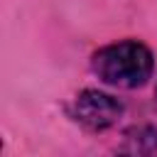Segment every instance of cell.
<instances>
[{
	"label": "cell",
	"instance_id": "cell-1",
	"mask_svg": "<svg viewBox=\"0 0 157 157\" xmlns=\"http://www.w3.org/2000/svg\"><path fill=\"white\" fill-rule=\"evenodd\" d=\"M152 52L135 39L108 44L93 54V71L101 81L120 88H137L152 76Z\"/></svg>",
	"mask_w": 157,
	"mask_h": 157
},
{
	"label": "cell",
	"instance_id": "cell-2",
	"mask_svg": "<svg viewBox=\"0 0 157 157\" xmlns=\"http://www.w3.org/2000/svg\"><path fill=\"white\" fill-rule=\"evenodd\" d=\"M71 110H74V118L81 125H86L91 130H105V128H110L120 118L123 105H120L118 98H113L108 93L86 88V91H81L76 96Z\"/></svg>",
	"mask_w": 157,
	"mask_h": 157
}]
</instances>
